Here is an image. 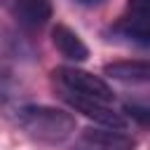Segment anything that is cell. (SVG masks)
I'll use <instances>...</instances> for the list:
<instances>
[{
	"label": "cell",
	"mask_w": 150,
	"mask_h": 150,
	"mask_svg": "<svg viewBox=\"0 0 150 150\" xmlns=\"http://www.w3.org/2000/svg\"><path fill=\"white\" fill-rule=\"evenodd\" d=\"M103 73L112 80H120V82L150 84V61H143V59H124V61L105 63Z\"/></svg>",
	"instance_id": "cell-8"
},
{
	"label": "cell",
	"mask_w": 150,
	"mask_h": 150,
	"mask_svg": "<svg viewBox=\"0 0 150 150\" xmlns=\"http://www.w3.org/2000/svg\"><path fill=\"white\" fill-rule=\"evenodd\" d=\"M16 124L40 143H63L75 131V117L61 108L42 105V103H26L16 108Z\"/></svg>",
	"instance_id": "cell-1"
},
{
	"label": "cell",
	"mask_w": 150,
	"mask_h": 150,
	"mask_svg": "<svg viewBox=\"0 0 150 150\" xmlns=\"http://www.w3.org/2000/svg\"><path fill=\"white\" fill-rule=\"evenodd\" d=\"M138 143L124 129L112 127H89L77 136L75 150H134Z\"/></svg>",
	"instance_id": "cell-4"
},
{
	"label": "cell",
	"mask_w": 150,
	"mask_h": 150,
	"mask_svg": "<svg viewBox=\"0 0 150 150\" xmlns=\"http://www.w3.org/2000/svg\"><path fill=\"white\" fill-rule=\"evenodd\" d=\"M124 115L129 120H134L138 127L150 131V105H141V103H127L124 105Z\"/></svg>",
	"instance_id": "cell-9"
},
{
	"label": "cell",
	"mask_w": 150,
	"mask_h": 150,
	"mask_svg": "<svg viewBox=\"0 0 150 150\" xmlns=\"http://www.w3.org/2000/svg\"><path fill=\"white\" fill-rule=\"evenodd\" d=\"M52 42H54L56 52H59L63 59H68V61L80 63V61H84V59L89 56V47H87V45L82 42V38H80L73 28H68L66 23H56V26L52 28Z\"/></svg>",
	"instance_id": "cell-7"
},
{
	"label": "cell",
	"mask_w": 150,
	"mask_h": 150,
	"mask_svg": "<svg viewBox=\"0 0 150 150\" xmlns=\"http://www.w3.org/2000/svg\"><path fill=\"white\" fill-rule=\"evenodd\" d=\"M63 98L70 103V108H75L77 112H82L84 117L103 124V127H112V129H124L127 127V117L115 112L105 101H96L89 96H77V94H68L63 91Z\"/></svg>",
	"instance_id": "cell-5"
},
{
	"label": "cell",
	"mask_w": 150,
	"mask_h": 150,
	"mask_svg": "<svg viewBox=\"0 0 150 150\" xmlns=\"http://www.w3.org/2000/svg\"><path fill=\"white\" fill-rule=\"evenodd\" d=\"M75 2H80V5H87V7H94V5H101L103 0H75Z\"/></svg>",
	"instance_id": "cell-10"
},
{
	"label": "cell",
	"mask_w": 150,
	"mask_h": 150,
	"mask_svg": "<svg viewBox=\"0 0 150 150\" xmlns=\"http://www.w3.org/2000/svg\"><path fill=\"white\" fill-rule=\"evenodd\" d=\"M52 75H54L56 84L68 94L89 96V98L105 101V103L115 98V94L108 87V82L101 80L94 73H89V70H82V68H75V66H59V68H54Z\"/></svg>",
	"instance_id": "cell-2"
},
{
	"label": "cell",
	"mask_w": 150,
	"mask_h": 150,
	"mask_svg": "<svg viewBox=\"0 0 150 150\" xmlns=\"http://www.w3.org/2000/svg\"><path fill=\"white\" fill-rule=\"evenodd\" d=\"M115 33L134 45H150V0H127L122 16L115 23Z\"/></svg>",
	"instance_id": "cell-3"
},
{
	"label": "cell",
	"mask_w": 150,
	"mask_h": 150,
	"mask_svg": "<svg viewBox=\"0 0 150 150\" xmlns=\"http://www.w3.org/2000/svg\"><path fill=\"white\" fill-rule=\"evenodd\" d=\"M12 16L23 28H40L52 19V2L49 0H14Z\"/></svg>",
	"instance_id": "cell-6"
}]
</instances>
